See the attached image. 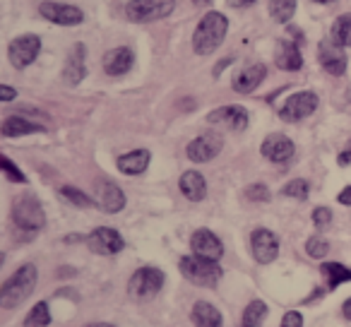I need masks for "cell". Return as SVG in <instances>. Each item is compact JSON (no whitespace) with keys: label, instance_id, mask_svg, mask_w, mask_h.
<instances>
[{"label":"cell","instance_id":"1","mask_svg":"<svg viewBox=\"0 0 351 327\" xmlns=\"http://www.w3.org/2000/svg\"><path fill=\"white\" fill-rule=\"evenodd\" d=\"M226 29H229V20L221 12H207L200 20V25H197L195 34H193V49H195V53L200 56L215 53L221 46V41H224Z\"/></svg>","mask_w":351,"mask_h":327},{"label":"cell","instance_id":"2","mask_svg":"<svg viewBox=\"0 0 351 327\" xmlns=\"http://www.w3.org/2000/svg\"><path fill=\"white\" fill-rule=\"evenodd\" d=\"M36 287V267L34 265H22L5 284L0 289V306L3 308H15L34 291Z\"/></svg>","mask_w":351,"mask_h":327},{"label":"cell","instance_id":"3","mask_svg":"<svg viewBox=\"0 0 351 327\" xmlns=\"http://www.w3.org/2000/svg\"><path fill=\"white\" fill-rule=\"evenodd\" d=\"M178 267H181L183 277L197 287H215L221 279V267L217 265V260H207L200 255H186L181 258Z\"/></svg>","mask_w":351,"mask_h":327},{"label":"cell","instance_id":"4","mask_svg":"<svg viewBox=\"0 0 351 327\" xmlns=\"http://www.w3.org/2000/svg\"><path fill=\"white\" fill-rule=\"evenodd\" d=\"M12 219H15V224L20 226L22 231H29V234L41 231L46 224L44 207H41V202L36 200L34 195L17 197L15 205H12Z\"/></svg>","mask_w":351,"mask_h":327},{"label":"cell","instance_id":"5","mask_svg":"<svg viewBox=\"0 0 351 327\" xmlns=\"http://www.w3.org/2000/svg\"><path fill=\"white\" fill-rule=\"evenodd\" d=\"M176 0H130L125 5V15L130 22H156L173 12Z\"/></svg>","mask_w":351,"mask_h":327},{"label":"cell","instance_id":"6","mask_svg":"<svg viewBox=\"0 0 351 327\" xmlns=\"http://www.w3.org/2000/svg\"><path fill=\"white\" fill-rule=\"evenodd\" d=\"M164 287V272L156 267H140L130 277L128 284V293H130L135 301H149Z\"/></svg>","mask_w":351,"mask_h":327},{"label":"cell","instance_id":"7","mask_svg":"<svg viewBox=\"0 0 351 327\" xmlns=\"http://www.w3.org/2000/svg\"><path fill=\"white\" fill-rule=\"evenodd\" d=\"M317 108V94L315 92H296L284 101L279 108V118L287 123H298L308 118Z\"/></svg>","mask_w":351,"mask_h":327},{"label":"cell","instance_id":"8","mask_svg":"<svg viewBox=\"0 0 351 327\" xmlns=\"http://www.w3.org/2000/svg\"><path fill=\"white\" fill-rule=\"evenodd\" d=\"M39 51H41V39L36 34H22L17 39H12L10 46H8V56H10L12 65L20 70L34 63Z\"/></svg>","mask_w":351,"mask_h":327},{"label":"cell","instance_id":"9","mask_svg":"<svg viewBox=\"0 0 351 327\" xmlns=\"http://www.w3.org/2000/svg\"><path fill=\"white\" fill-rule=\"evenodd\" d=\"M39 15L44 20L53 22V25H60V27H75L84 20L82 10L75 5H65V3H56V0H46L39 5Z\"/></svg>","mask_w":351,"mask_h":327},{"label":"cell","instance_id":"10","mask_svg":"<svg viewBox=\"0 0 351 327\" xmlns=\"http://www.w3.org/2000/svg\"><path fill=\"white\" fill-rule=\"evenodd\" d=\"M87 245H89V250L97 255H116L123 250L125 241H123V236L118 234L116 229L99 226V229H94L92 234L87 236Z\"/></svg>","mask_w":351,"mask_h":327},{"label":"cell","instance_id":"11","mask_svg":"<svg viewBox=\"0 0 351 327\" xmlns=\"http://www.w3.org/2000/svg\"><path fill=\"white\" fill-rule=\"evenodd\" d=\"M221 147H224L221 135H217V132H205V135L195 137V140L188 145L186 154H188V159L195 161V164H205V161L215 159V156L219 154Z\"/></svg>","mask_w":351,"mask_h":327},{"label":"cell","instance_id":"12","mask_svg":"<svg viewBox=\"0 0 351 327\" xmlns=\"http://www.w3.org/2000/svg\"><path fill=\"white\" fill-rule=\"evenodd\" d=\"M344 46H339L335 39H322L320 41V46H317V56H320V65L327 70L330 75H335V77H339V75H344L346 73V53L344 51Z\"/></svg>","mask_w":351,"mask_h":327},{"label":"cell","instance_id":"13","mask_svg":"<svg viewBox=\"0 0 351 327\" xmlns=\"http://www.w3.org/2000/svg\"><path fill=\"white\" fill-rule=\"evenodd\" d=\"M207 123L221 125L226 130H245L248 128V111L243 106H221L207 116Z\"/></svg>","mask_w":351,"mask_h":327},{"label":"cell","instance_id":"14","mask_svg":"<svg viewBox=\"0 0 351 327\" xmlns=\"http://www.w3.org/2000/svg\"><path fill=\"white\" fill-rule=\"evenodd\" d=\"M250 245H253V255L260 265H269L277 260L279 255V239L267 229H258L250 239Z\"/></svg>","mask_w":351,"mask_h":327},{"label":"cell","instance_id":"15","mask_svg":"<svg viewBox=\"0 0 351 327\" xmlns=\"http://www.w3.org/2000/svg\"><path fill=\"white\" fill-rule=\"evenodd\" d=\"M191 248L193 255H200V258L207 260H219L224 255V245L210 229H197L191 239Z\"/></svg>","mask_w":351,"mask_h":327},{"label":"cell","instance_id":"16","mask_svg":"<svg viewBox=\"0 0 351 327\" xmlns=\"http://www.w3.org/2000/svg\"><path fill=\"white\" fill-rule=\"evenodd\" d=\"M260 152H263L265 159L274 161V164H284V161H289L293 156V142L289 140L287 135H279V132H274V135L265 137Z\"/></svg>","mask_w":351,"mask_h":327},{"label":"cell","instance_id":"17","mask_svg":"<svg viewBox=\"0 0 351 327\" xmlns=\"http://www.w3.org/2000/svg\"><path fill=\"white\" fill-rule=\"evenodd\" d=\"M97 202L104 212L116 215V212H121L123 207H125V195H123V191L116 186V183L101 181L97 186Z\"/></svg>","mask_w":351,"mask_h":327},{"label":"cell","instance_id":"18","mask_svg":"<svg viewBox=\"0 0 351 327\" xmlns=\"http://www.w3.org/2000/svg\"><path fill=\"white\" fill-rule=\"evenodd\" d=\"M135 63V56L128 46H118V49H111L106 56H104V70H106L111 77H118V75H125L128 70Z\"/></svg>","mask_w":351,"mask_h":327},{"label":"cell","instance_id":"19","mask_svg":"<svg viewBox=\"0 0 351 327\" xmlns=\"http://www.w3.org/2000/svg\"><path fill=\"white\" fill-rule=\"evenodd\" d=\"M274 63H277V68L289 70V73L301 70L303 68V56H301V51H298L296 41H291V39L279 41L277 51H274Z\"/></svg>","mask_w":351,"mask_h":327},{"label":"cell","instance_id":"20","mask_svg":"<svg viewBox=\"0 0 351 327\" xmlns=\"http://www.w3.org/2000/svg\"><path fill=\"white\" fill-rule=\"evenodd\" d=\"M265 75H267V68H265L263 63L248 65V68H245L243 73H241L239 77L234 80V89H236V92H241V94L255 92V89H258L260 84H263Z\"/></svg>","mask_w":351,"mask_h":327},{"label":"cell","instance_id":"21","mask_svg":"<svg viewBox=\"0 0 351 327\" xmlns=\"http://www.w3.org/2000/svg\"><path fill=\"white\" fill-rule=\"evenodd\" d=\"M87 75V65H84V46L77 44L68 56V63H65V70H63V80L68 84H80Z\"/></svg>","mask_w":351,"mask_h":327},{"label":"cell","instance_id":"22","mask_svg":"<svg viewBox=\"0 0 351 327\" xmlns=\"http://www.w3.org/2000/svg\"><path fill=\"white\" fill-rule=\"evenodd\" d=\"M149 149H135V152H128V154L118 156V169L121 173L125 176H140L147 167H149Z\"/></svg>","mask_w":351,"mask_h":327},{"label":"cell","instance_id":"23","mask_svg":"<svg viewBox=\"0 0 351 327\" xmlns=\"http://www.w3.org/2000/svg\"><path fill=\"white\" fill-rule=\"evenodd\" d=\"M181 193L193 202L205 200L207 183H205V178H202V173H197V171H186V173H183V176H181Z\"/></svg>","mask_w":351,"mask_h":327},{"label":"cell","instance_id":"24","mask_svg":"<svg viewBox=\"0 0 351 327\" xmlns=\"http://www.w3.org/2000/svg\"><path fill=\"white\" fill-rule=\"evenodd\" d=\"M44 128L36 125V123H29L27 118H20V116H10L3 121V137H22V135H32V132H41Z\"/></svg>","mask_w":351,"mask_h":327},{"label":"cell","instance_id":"25","mask_svg":"<svg viewBox=\"0 0 351 327\" xmlns=\"http://www.w3.org/2000/svg\"><path fill=\"white\" fill-rule=\"evenodd\" d=\"M193 322L195 327H221V313L212 303L197 301L193 308Z\"/></svg>","mask_w":351,"mask_h":327},{"label":"cell","instance_id":"26","mask_svg":"<svg viewBox=\"0 0 351 327\" xmlns=\"http://www.w3.org/2000/svg\"><path fill=\"white\" fill-rule=\"evenodd\" d=\"M320 272L325 274V279H327V287L335 291L339 284H346V282H351V269L349 267H344L341 263H325L320 267Z\"/></svg>","mask_w":351,"mask_h":327},{"label":"cell","instance_id":"27","mask_svg":"<svg viewBox=\"0 0 351 327\" xmlns=\"http://www.w3.org/2000/svg\"><path fill=\"white\" fill-rule=\"evenodd\" d=\"M293 12H296V0H269V17L279 25L291 22Z\"/></svg>","mask_w":351,"mask_h":327},{"label":"cell","instance_id":"28","mask_svg":"<svg viewBox=\"0 0 351 327\" xmlns=\"http://www.w3.org/2000/svg\"><path fill=\"white\" fill-rule=\"evenodd\" d=\"M332 39L339 46H351V15H339L332 25Z\"/></svg>","mask_w":351,"mask_h":327},{"label":"cell","instance_id":"29","mask_svg":"<svg viewBox=\"0 0 351 327\" xmlns=\"http://www.w3.org/2000/svg\"><path fill=\"white\" fill-rule=\"evenodd\" d=\"M267 315V306L263 301H253L243 311V327H260Z\"/></svg>","mask_w":351,"mask_h":327},{"label":"cell","instance_id":"30","mask_svg":"<svg viewBox=\"0 0 351 327\" xmlns=\"http://www.w3.org/2000/svg\"><path fill=\"white\" fill-rule=\"evenodd\" d=\"M51 325V313L44 301H39L25 317V327H49Z\"/></svg>","mask_w":351,"mask_h":327},{"label":"cell","instance_id":"31","mask_svg":"<svg viewBox=\"0 0 351 327\" xmlns=\"http://www.w3.org/2000/svg\"><path fill=\"white\" fill-rule=\"evenodd\" d=\"M60 195H63L65 200H68L70 205H75V207H92L94 205L92 197L84 195L82 191H77V188H73V186H63V188H60Z\"/></svg>","mask_w":351,"mask_h":327},{"label":"cell","instance_id":"32","mask_svg":"<svg viewBox=\"0 0 351 327\" xmlns=\"http://www.w3.org/2000/svg\"><path fill=\"white\" fill-rule=\"evenodd\" d=\"M308 193H311V186H308V181H303V178H296V181H289L287 186L282 188V195L296 197V200H306Z\"/></svg>","mask_w":351,"mask_h":327},{"label":"cell","instance_id":"33","mask_svg":"<svg viewBox=\"0 0 351 327\" xmlns=\"http://www.w3.org/2000/svg\"><path fill=\"white\" fill-rule=\"evenodd\" d=\"M327 250H330V243H327L325 239H320V236H313V239H308L306 243V253L311 255V258H325Z\"/></svg>","mask_w":351,"mask_h":327},{"label":"cell","instance_id":"34","mask_svg":"<svg viewBox=\"0 0 351 327\" xmlns=\"http://www.w3.org/2000/svg\"><path fill=\"white\" fill-rule=\"evenodd\" d=\"M0 164H3V173L8 176V181H12V183H27L25 173H22L20 169H17L15 164H12V161L8 159V156H3V159H0Z\"/></svg>","mask_w":351,"mask_h":327},{"label":"cell","instance_id":"35","mask_svg":"<svg viewBox=\"0 0 351 327\" xmlns=\"http://www.w3.org/2000/svg\"><path fill=\"white\" fill-rule=\"evenodd\" d=\"M245 195H248L250 200H255V202H267L269 200V188L263 186V183H255V186H248Z\"/></svg>","mask_w":351,"mask_h":327},{"label":"cell","instance_id":"36","mask_svg":"<svg viewBox=\"0 0 351 327\" xmlns=\"http://www.w3.org/2000/svg\"><path fill=\"white\" fill-rule=\"evenodd\" d=\"M330 221H332V212L327 210V207H317V210L313 212V224L320 226V229L330 224Z\"/></svg>","mask_w":351,"mask_h":327},{"label":"cell","instance_id":"37","mask_svg":"<svg viewBox=\"0 0 351 327\" xmlns=\"http://www.w3.org/2000/svg\"><path fill=\"white\" fill-rule=\"evenodd\" d=\"M282 327H303V317H301V313L289 311L287 315L282 317Z\"/></svg>","mask_w":351,"mask_h":327},{"label":"cell","instance_id":"38","mask_svg":"<svg viewBox=\"0 0 351 327\" xmlns=\"http://www.w3.org/2000/svg\"><path fill=\"white\" fill-rule=\"evenodd\" d=\"M337 161H339V167H351V142L346 145V149L337 156Z\"/></svg>","mask_w":351,"mask_h":327},{"label":"cell","instance_id":"39","mask_svg":"<svg viewBox=\"0 0 351 327\" xmlns=\"http://www.w3.org/2000/svg\"><path fill=\"white\" fill-rule=\"evenodd\" d=\"M15 97H17V92L12 87H8V84H3V87H0V99H3V101H12Z\"/></svg>","mask_w":351,"mask_h":327},{"label":"cell","instance_id":"40","mask_svg":"<svg viewBox=\"0 0 351 327\" xmlns=\"http://www.w3.org/2000/svg\"><path fill=\"white\" fill-rule=\"evenodd\" d=\"M337 200L341 202V205H346V207H351V186H346L344 191L339 193V197Z\"/></svg>","mask_w":351,"mask_h":327},{"label":"cell","instance_id":"41","mask_svg":"<svg viewBox=\"0 0 351 327\" xmlns=\"http://www.w3.org/2000/svg\"><path fill=\"white\" fill-rule=\"evenodd\" d=\"M231 8H248V5H253L255 0H226Z\"/></svg>","mask_w":351,"mask_h":327},{"label":"cell","instance_id":"42","mask_svg":"<svg viewBox=\"0 0 351 327\" xmlns=\"http://www.w3.org/2000/svg\"><path fill=\"white\" fill-rule=\"evenodd\" d=\"M341 313H344L346 320H351V298H346V303H344V308H341Z\"/></svg>","mask_w":351,"mask_h":327},{"label":"cell","instance_id":"43","mask_svg":"<svg viewBox=\"0 0 351 327\" xmlns=\"http://www.w3.org/2000/svg\"><path fill=\"white\" fill-rule=\"evenodd\" d=\"M89 327H116V325H111V322H94V325H89Z\"/></svg>","mask_w":351,"mask_h":327},{"label":"cell","instance_id":"44","mask_svg":"<svg viewBox=\"0 0 351 327\" xmlns=\"http://www.w3.org/2000/svg\"><path fill=\"white\" fill-rule=\"evenodd\" d=\"M195 5H207V3H212V0H193Z\"/></svg>","mask_w":351,"mask_h":327},{"label":"cell","instance_id":"45","mask_svg":"<svg viewBox=\"0 0 351 327\" xmlns=\"http://www.w3.org/2000/svg\"><path fill=\"white\" fill-rule=\"evenodd\" d=\"M313 3H332V0H313Z\"/></svg>","mask_w":351,"mask_h":327}]
</instances>
